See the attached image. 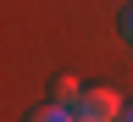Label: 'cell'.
<instances>
[{
    "label": "cell",
    "mask_w": 133,
    "mask_h": 122,
    "mask_svg": "<svg viewBox=\"0 0 133 122\" xmlns=\"http://www.w3.org/2000/svg\"><path fill=\"white\" fill-rule=\"evenodd\" d=\"M122 94L116 89H105V83H89V89L78 94V106H72V117L78 122H122Z\"/></svg>",
    "instance_id": "1"
},
{
    "label": "cell",
    "mask_w": 133,
    "mask_h": 122,
    "mask_svg": "<svg viewBox=\"0 0 133 122\" xmlns=\"http://www.w3.org/2000/svg\"><path fill=\"white\" fill-rule=\"evenodd\" d=\"M22 122H78V117H72V106H61V100H50V106H39V111H28Z\"/></svg>",
    "instance_id": "2"
},
{
    "label": "cell",
    "mask_w": 133,
    "mask_h": 122,
    "mask_svg": "<svg viewBox=\"0 0 133 122\" xmlns=\"http://www.w3.org/2000/svg\"><path fill=\"white\" fill-rule=\"evenodd\" d=\"M50 89H56V100H61V106H78V94L89 89V83H78V78H66V72H61L56 83H50Z\"/></svg>",
    "instance_id": "3"
},
{
    "label": "cell",
    "mask_w": 133,
    "mask_h": 122,
    "mask_svg": "<svg viewBox=\"0 0 133 122\" xmlns=\"http://www.w3.org/2000/svg\"><path fill=\"white\" fill-rule=\"evenodd\" d=\"M116 28H122V39L133 44V6H122V17H116Z\"/></svg>",
    "instance_id": "4"
},
{
    "label": "cell",
    "mask_w": 133,
    "mask_h": 122,
    "mask_svg": "<svg viewBox=\"0 0 133 122\" xmlns=\"http://www.w3.org/2000/svg\"><path fill=\"white\" fill-rule=\"evenodd\" d=\"M122 122H133V106H128V111H122Z\"/></svg>",
    "instance_id": "5"
}]
</instances>
